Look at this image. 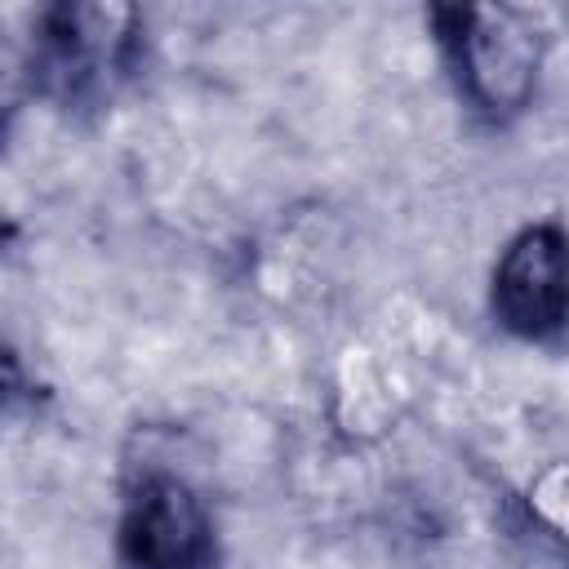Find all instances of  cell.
I'll use <instances>...</instances> for the list:
<instances>
[{
	"label": "cell",
	"mask_w": 569,
	"mask_h": 569,
	"mask_svg": "<svg viewBox=\"0 0 569 569\" xmlns=\"http://www.w3.org/2000/svg\"><path fill=\"white\" fill-rule=\"evenodd\" d=\"M142 13L116 0H62L36 13L27 84L67 120L102 116L142 71Z\"/></svg>",
	"instance_id": "obj_1"
},
{
	"label": "cell",
	"mask_w": 569,
	"mask_h": 569,
	"mask_svg": "<svg viewBox=\"0 0 569 569\" xmlns=\"http://www.w3.org/2000/svg\"><path fill=\"white\" fill-rule=\"evenodd\" d=\"M427 22L458 98L485 124H511L529 111L547 40L525 13L485 4H431Z\"/></svg>",
	"instance_id": "obj_2"
},
{
	"label": "cell",
	"mask_w": 569,
	"mask_h": 569,
	"mask_svg": "<svg viewBox=\"0 0 569 569\" xmlns=\"http://www.w3.org/2000/svg\"><path fill=\"white\" fill-rule=\"evenodd\" d=\"M116 556L124 569H218V529L196 485L169 467L124 480Z\"/></svg>",
	"instance_id": "obj_3"
},
{
	"label": "cell",
	"mask_w": 569,
	"mask_h": 569,
	"mask_svg": "<svg viewBox=\"0 0 569 569\" xmlns=\"http://www.w3.org/2000/svg\"><path fill=\"white\" fill-rule=\"evenodd\" d=\"M493 320L525 342H560L565 333V227L556 218L516 231L489 280Z\"/></svg>",
	"instance_id": "obj_4"
},
{
	"label": "cell",
	"mask_w": 569,
	"mask_h": 569,
	"mask_svg": "<svg viewBox=\"0 0 569 569\" xmlns=\"http://www.w3.org/2000/svg\"><path fill=\"white\" fill-rule=\"evenodd\" d=\"M40 396H44V387L27 373V365H22L18 347L0 342V422H4L9 413H18V409L36 405Z\"/></svg>",
	"instance_id": "obj_5"
},
{
	"label": "cell",
	"mask_w": 569,
	"mask_h": 569,
	"mask_svg": "<svg viewBox=\"0 0 569 569\" xmlns=\"http://www.w3.org/2000/svg\"><path fill=\"white\" fill-rule=\"evenodd\" d=\"M13 116H18V107H13V98H9V89L0 80V156H4L9 138H13Z\"/></svg>",
	"instance_id": "obj_6"
},
{
	"label": "cell",
	"mask_w": 569,
	"mask_h": 569,
	"mask_svg": "<svg viewBox=\"0 0 569 569\" xmlns=\"http://www.w3.org/2000/svg\"><path fill=\"white\" fill-rule=\"evenodd\" d=\"M13 240H18V222H13V218H4V213H0V253H4V249H9V244H13Z\"/></svg>",
	"instance_id": "obj_7"
}]
</instances>
